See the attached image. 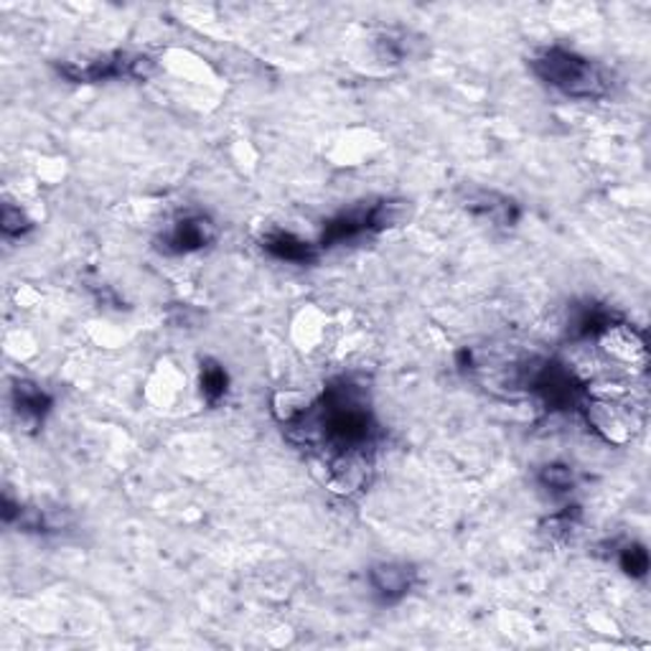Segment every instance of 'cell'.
Segmentation results:
<instances>
[{"label":"cell","instance_id":"cell-1","mask_svg":"<svg viewBox=\"0 0 651 651\" xmlns=\"http://www.w3.org/2000/svg\"><path fill=\"white\" fill-rule=\"evenodd\" d=\"M285 435L300 448H319L325 459L339 453H377L379 422L369 389L356 377H336L296 418L283 422Z\"/></svg>","mask_w":651,"mask_h":651},{"label":"cell","instance_id":"cell-2","mask_svg":"<svg viewBox=\"0 0 651 651\" xmlns=\"http://www.w3.org/2000/svg\"><path fill=\"white\" fill-rule=\"evenodd\" d=\"M529 67L544 85L558 89L560 95L573 97V100H600L614 87L610 75L600 64L570 52L565 46L542 48L540 54L532 56Z\"/></svg>","mask_w":651,"mask_h":651},{"label":"cell","instance_id":"cell-3","mask_svg":"<svg viewBox=\"0 0 651 651\" xmlns=\"http://www.w3.org/2000/svg\"><path fill=\"white\" fill-rule=\"evenodd\" d=\"M519 382L537 395L550 412H581L583 402L588 400V387L577 379V374L558 360H544L537 366L522 372Z\"/></svg>","mask_w":651,"mask_h":651},{"label":"cell","instance_id":"cell-4","mask_svg":"<svg viewBox=\"0 0 651 651\" xmlns=\"http://www.w3.org/2000/svg\"><path fill=\"white\" fill-rule=\"evenodd\" d=\"M156 59L148 54H130V52H110L92 56V59L62 62L56 64V71L64 79L75 85H97V81L110 79H135L145 81L156 75Z\"/></svg>","mask_w":651,"mask_h":651},{"label":"cell","instance_id":"cell-5","mask_svg":"<svg viewBox=\"0 0 651 651\" xmlns=\"http://www.w3.org/2000/svg\"><path fill=\"white\" fill-rule=\"evenodd\" d=\"M217 224L207 214H186L170 224V230L158 240V250L166 255H191L209 247L217 240Z\"/></svg>","mask_w":651,"mask_h":651},{"label":"cell","instance_id":"cell-6","mask_svg":"<svg viewBox=\"0 0 651 651\" xmlns=\"http://www.w3.org/2000/svg\"><path fill=\"white\" fill-rule=\"evenodd\" d=\"M366 581L382 606H395L415 588L418 570L407 563H377L366 570Z\"/></svg>","mask_w":651,"mask_h":651},{"label":"cell","instance_id":"cell-7","mask_svg":"<svg viewBox=\"0 0 651 651\" xmlns=\"http://www.w3.org/2000/svg\"><path fill=\"white\" fill-rule=\"evenodd\" d=\"M581 412L585 415V420H588V426L596 430L600 438H606L608 443H616L621 445L629 441L633 435V415L629 412H621L616 405H608V402H600V400H588L583 402Z\"/></svg>","mask_w":651,"mask_h":651},{"label":"cell","instance_id":"cell-8","mask_svg":"<svg viewBox=\"0 0 651 651\" xmlns=\"http://www.w3.org/2000/svg\"><path fill=\"white\" fill-rule=\"evenodd\" d=\"M11 402H13V412L19 415L21 426L31 430V433H36V430L44 426L46 415L52 412L54 397L48 395L46 389H41L36 382L19 379L13 382Z\"/></svg>","mask_w":651,"mask_h":651},{"label":"cell","instance_id":"cell-9","mask_svg":"<svg viewBox=\"0 0 651 651\" xmlns=\"http://www.w3.org/2000/svg\"><path fill=\"white\" fill-rule=\"evenodd\" d=\"M624 316L616 313L614 308L604 304H596V300H585L583 306L573 308V316H570V336L577 341H598L608 329H614L616 323H621Z\"/></svg>","mask_w":651,"mask_h":651},{"label":"cell","instance_id":"cell-10","mask_svg":"<svg viewBox=\"0 0 651 651\" xmlns=\"http://www.w3.org/2000/svg\"><path fill=\"white\" fill-rule=\"evenodd\" d=\"M369 234H372L369 207H352L341 211L336 217H331L329 222L323 224L319 247L331 250V247H339V244H349L362 238H369Z\"/></svg>","mask_w":651,"mask_h":651},{"label":"cell","instance_id":"cell-11","mask_svg":"<svg viewBox=\"0 0 651 651\" xmlns=\"http://www.w3.org/2000/svg\"><path fill=\"white\" fill-rule=\"evenodd\" d=\"M260 247H263L271 257L290 265H313L321 255L319 244L306 242L304 238H298V234L285 232V230L265 232L263 240H260Z\"/></svg>","mask_w":651,"mask_h":651},{"label":"cell","instance_id":"cell-12","mask_svg":"<svg viewBox=\"0 0 651 651\" xmlns=\"http://www.w3.org/2000/svg\"><path fill=\"white\" fill-rule=\"evenodd\" d=\"M466 209L471 214L488 219L494 227H501V230H511L517 227L519 217H522V209L511 197H504L499 191H471L466 197Z\"/></svg>","mask_w":651,"mask_h":651},{"label":"cell","instance_id":"cell-13","mask_svg":"<svg viewBox=\"0 0 651 651\" xmlns=\"http://www.w3.org/2000/svg\"><path fill=\"white\" fill-rule=\"evenodd\" d=\"M598 341L606 346V352L610 356H616L618 362L631 364V366L639 364L641 369H644L647 341H644V336H641V333L633 331V325H629L626 321L616 323L614 329H608Z\"/></svg>","mask_w":651,"mask_h":651},{"label":"cell","instance_id":"cell-14","mask_svg":"<svg viewBox=\"0 0 651 651\" xmlns=\"http://www.w3.org/2000/svg\"><path fill=\"white\" fill-rule=\"evenodd\" d=\"M415 214L412 201L407 199H379L369 203V224L372 234L397 230V227H405Z\"/></svg>","mask_w":651,"mask_h":651},{"label":"cell","instance_id":"cell-15","mask_svg":"<svg viewBox=\"0 0 651 651\" xmlns=\"http://www.w3.org/2000/svg\"><path fill=\"white\" fill-rule=\"evenodd\" d=\"M199 385H201V395L207 405L217 407L224 400L227 393H230V374L219 362L214 360H203L201 362V374H199Z\"/></svg>","mask_w":651,"mask_h":651},{"label":"cell","instance_id":"cell-16","mask_svg":"<svg viewBox=\"0 0 651 651\" xmlns=\"http://www.w3.org/2000/svg\"><path fill=\"white\" fill-rule=\"evenodd\" d=\"M581 525V507H565L563 511H558V515L548 517L542 522V534L548 537L550 542H567L573 532Z\"/></svg>","mask_w":651,"mask_h":651},{"label":"cell","instance_id":"cell-17","mask_svg":"<svg viewBox=\"0 0 651 651\" xmlns=\"http://www.w3.org/2000/svg\"><path fill=\"white\" fill-rule=\"evenodd\" d=\"M618 567L624 570L626 575L633 577V581H644L649 573V552L644 544L629 542L618 550Z\"/></svg>","mask_w":651,"mask_h":651},{"label":"cell","instance_id":"cell-18","mask_svg":"<svg viewBox=\"0 0 651 651\" xmlns=\"http://www.w3.org/2000/svg\"><path fill=\"white\" fill-rule=\"evenodd\" d=\"M537 482L555 494H567L575 488V471L565 466V463H548L537 474Z\"/></svg>","mask_w":651,"mask_h":651},{"label":"cell","instance_id":"cell-19","mask_svg":"<svg viewBox=\"0 0 651 651\" xmlns=\"http://www.w3.org/2000/svg\"><path fill=\"white\" fill-rule=\"evenodd\" d=\"M0 230H3L5 238H23V234H29L31 230H34V222L23 214L21 207L5 201L3 211H0Z\"/></svg>","mask_w":651,"mask_h":651},{"label":"cell","instance_id":"cell-20","mask_svg":"<svg viewBox=\"0 0 651 651\" xmlns=\"http://www.w3.org/2000/svg\"><path fill=\"white\" fill-rule=\"evenodd\" d=\"M377 54L379 59H389V62H402L407 54H410V46L405 44V38H395L393 34L382 36L377 41Z\"/></svg>","mask_w":651,"mask_h":651}]
</instances>
